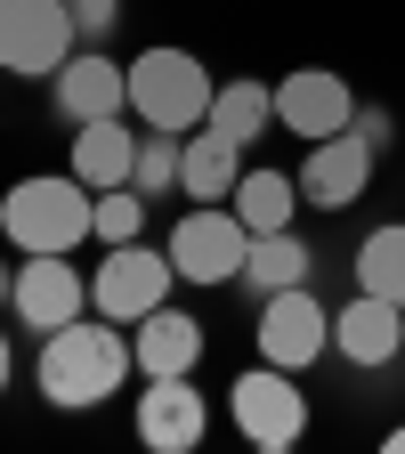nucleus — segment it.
Listing matches in <instances>:
<instances>
[{
	"label": "nucleus",
	"mask_w": 405,
	"mask_h": 454,
	"mask_svg": "<svg viewBox=\"0 0 405 454\" xmlns=\"http://www.w3.org/2000/svg\"><path fill=\"white\" fill-rule=\"evenodd\" d=\"M138 373L130 357V325H113V317H74V325H57L41 333V357H33V381L57 414H90L105 406V397H122V381Z\"/></svg>",
	"instance_id": "nucleus-1"
},
{
	"label": "nucleus",
	"mask_w": 405,
	"mask_h": 454,
	"mask_svg": "<svg viewBox=\"0 0 405 454\" xmlns=\"http://www.w3.org/2000/svg\"><path fill=\"white\" fill-rule=\"evenodd\" d=\"M0 236L17 252H82L97 236V195L74 179V170H41V179H17L0 195Z\"/></svg>",
	"instance_id": "nucleus-2"
},
{
	"label": "nucleus",
	"mask_w": 405,
	"mask_h": 454,
	"mask_svg": "<svg viewBox=\"0 0 405 454\" xmlns=\"http://www.w3.org/2000/svg\"><path fill=\"white\" fill-rule=\"evenodd\" d=\"M211 90H219V82H211V66H203L195 49L154 41V49L130 57V114H138V130H170V138L203 130Z\"/></svg>",
	"instance_id": "nucleus-3"
},
{
	"label": "nucleus",
	"mask_w": 405,
	"mask_h": 454,
	"mask_svg": "<svg viewBox=\"0 0 405 454\" xmlns=\"http://www.w3.org/2000/svg\"><path fill=\"white\" fill-rule=\"evenodd\" d=\"M227 414H236V438L244 446H260V454H292L300 438H308V389H300V373L292 365H252V373H236V389H227Z\"/></svg>",
	"instance_id": "nucleus-4"
},
{
	"label": "nucleus",
	"mask_w": 405,
	"mask_h": 454,
	"mask_svg": "<svg viewBox=\"0 0 405 454\" xmlns=\"http://www.w3.org/2000/svg\"><path fill=\"white\" fill-rule=\"evenodd\" d=\"M170 268H179V284H236L244 260H252V227L236 219V203H195L170 219Z\"/></svg>",
	"instance_id": "nucleus-5"
},
{
	"label": "nucleus",
	"mask_w": 405,
	"mask_h": 454,
	"mask_svg": "<svg viewBox=\"0 0 405 454\" xmlns=\"http://www.w3.org/2000/svg\"><path fill=\"white\" fill-rule=\"evenodd\" d=\"M74 49H82V33H74L66 0H0V74L57 82Z\"/></svg>",
	"instance_id": "nucleus-6"
},
{
	"label": "nucleus",
	"mask_w": 405,
	"mask_h": 454,
	"mask_svg": "<svg viewBox=\"0 0 405 454\" xmlns=\"http://www.w3.org/2000/svg\"><path fill=\"white\" fill-rule=\"evenodd\" d=\"M170 284H179V268H170V252H154L146 236L138 244H105L97 276H90V309L113 317V325H138L170 301Z\"/></svg>",
	"instance_id": "nucleus-7"
},
{
	"label": "nucleus",
	"mask_w": 405,
	"mask_h": 454,
	"mask_svg": "<svg viewBox=\"0 0 405 454\" xmlns=\"http://www.w3.org/2000/svg\"><path fill=\"white\" fill-rule=\"evenodd\" d=\"M252 340H260V357H268V365L308 373L316 357H332V309L308 293V284L260 293V325H252Z\"/></svg>",
	"instance_id": "nucleus-8"
},
{
	"label": "nucleus",
	"mask_w": 405,
	"mask_h": 454,
	"mask_svg": "<svg viewBox=\"0 0 405 454\" xmlns=\"http://www.w3.org/2000/svg\"><path fill=\"white\" fill-rule=\"evenodd\" d=\"M373 170H381V154L357 130H332V138H308V154H300L292 179H300V203L308 211H349V203H365Z\"/></svg>",
	"instance_id": "nucleus-9"
},
{
	"label": "nucleus",
	"mask_w": 405,
	"mask_h": 454,
	"mask_svg": "<svg viewBox=\"0 0 405 454\" xmlns=\"http://www.w3.org/2000/svg\"><path fill=\"white\" fill-rule=\"evenodd\" d=\"M130 430H138L146 454H195L211 438V397L195 389V373H162V381H146Z\"/></svg>",
	"instance_id": "nucleus-10"
},
{
	"label": "nucleus",
	"mask_w": 405,
	"mask_h": 454,
	"mask_svg": "<svg viewBox=\"0 0 405 454\" xmlns=\"http://www.w3.org/2000/svg\"><path fill=\"white\" fill-rule=\"evenodd\" d=\"M9 309H17V325H25V333H57V325L90 317V276L74 268V252H25Z\"/></svg>",
	"instance_id": "nucleus-11"
},
{
	"label": "nucleus",
	"mask_w": 405,
	"mask_h": 454,
	"mask_svg": "<svg viewBox=\"0 0 405 454\" xmlns=\"http://www.w3.org/2000/svg\"><path fill=\"white\" fill-rule=\"evenodd\" d=\"M332 357H349L357 373H381L405 357V309L381 301V293H349V309H332Z\"/></svg>",
	"instance_id": "nucleus-12"
},
{
	"label": "nucleus",
	"mask_w": 405,
	"mask_h": 454,
	"mask_svg": "<svg viewBox=\"0 0 405 454\" xmlns=\"http://www.w3.org/2000/svg\"><path fill=\"white\" fill-rule=\"evenodd\" d=\"M276 122L292 138H332V130L357 122V90L340 82L332 66H300V74L276 82Z\"/></svg>",
	"instance_id": "nucleus-13"
},
{
	"label": "nucleus",
	"mask_w": 405,
	"mask_h": 454,
	"mask_svg": "<svg viewBox=\"0 0 405 454\" xmlns=\"http://www.w3.org/2000/svg\"><path fill=\"white\" fill-rule=\"evenodd\" d=\"M57 114L82 130V122H105V114H130V66H113L105 49H74L66 57V74L49 82Z\"/></svg>",
	"instance_id": "nucleus-14"
},
{
	"label": "nucleus",
	"mask_w": 405,
	"mask_h": 454,
	"mask_svg": "<svg viewBox=\"0 0 405 454\" xmlns=\"http://www.w3.org/2000/svg\"><path fill=\"white\" fill-rule=\"evenodd\" d=\"M130 357H138L146 381H162V373H195V365H203V317H187V309L162 301L154 317L130 325Z\"/></svg>",
	"instance_id": "nucleus-15"
},
{
	"label": "nucleus",
	"mask_w": 405,
	"mask_h": 454,
	"mask_svg": "<svg viewBox=\"0 0 405 454\" xmlns=\"http://www.w3.org/2000/svg\"><path fill=\"white\" fill-rule=\"evenodd\" d=\"M130 162H138V138H130V122L122 114H105V122H82L74 130V179L90 187V195H105V187H130Z\"/></svg>",
	"instance_id": "nucleus-16"
},
{
	"label": "nucleus",
	"mask_w": 405,
	"mask_h": 454,
	"mask_svg": "<svg viewBox=\"0 0 405 454\" xmlns=\"http://www.w3.org/2000/svg\"><path fill=\"white\" fill-rule=\"evenodd\" d=\"M236 179H244V146L219 138V130H187V146H179V195L187 203H227Z\"/></svg>",
	"instance_id": "nucleus-17"
},
{
	"label": "nucleus",
	"mask_w": 405,
	"mask_h": 454,
	"mask_svg": "<svg viewBox=\"0 0 405 454\" xmlns=\"http://www.w3.org/2000/svg\"><path fill=\"white\" fill-rule=\"evenodd\" d=\"M227 203H236V219L252 236H276V227H292V211H300V179L292 170H244Z\"/></svg>",
	"instance_id": "nucleus-18"
},
{
	"label": "nucleus",
	"mask_w": 405,
	"mask_h": 454,
	"mask_svg": "<svg viewBox=\"0 0 405 454\" xmlns=\"http://www.w3.org/2000/svg\"><path fill=\"white\" fill-rule=\"evenodd\" d=\"M268 122H276V90H268V82H244V74H236V82H219V90H211V114H203V130H219V138L252 146Z\"/></svg>",
	"instance_id": "nucleus-19"
},
{
	"label": "nucleus",
	"mask_w": 405,
	"mask_h": 454,
	"mask_svg": "<svg viewBox=\"0 0 405 454\" xmlns=\"http://www.w3.org/2000/svg\"><path fill=\"white\" fill-rule=\"evenodd\" d=\"M308 268H316L308 236L276 227V236H252V260H244V276H236V284H252V293H284V284H308Z\"/></svg>",
	"instance_id": "nucleus-20"
},
{
	"label": "nucleus",
	"mask_w": 405,
	"mask_h": 454,
	"mask_svg": "<svg viewBox=\"0 0 405 454\" xmlns=\"http://www.w3.org/2000/svg\"><path fill=\"white\" fill-rule=\"evenodd\" d=\"M357 284L405 309V219H381L373 236L357 244Z\"/></svg>",
	"instance_id": "nucleus-21"
},
{
	"label": "nucleus",
	"mask_w": 405,
	"mask_h": 454,
	"mask_svg": "<svg viewBox=\"0 0 405 454\" xmlns=\"http://www.w3.org/2000/svg\"><path fill=\"white\" fill-rule=\"evenodd\" d=\"M179 146H187V138H170V130H146V138H138V162H130V187H138L146 203L179 195Z\"/></svg>",
	"instance_id": "nucleus-22"
},
{
	"label": "nucleus",
	"mask_w": 405,
	"mask_h": 454,
	"mask_svg": "<svg viewBox=\"0 0 405 454\" xmlns=\"http://www.w3.org/2000/svg\"><path fill=\"white\" fill-rule=\"evenodd\" d=\"M146 236V195L138 187H105L97 195V244H138Z\"/></svg>",
	"instance_id": "nucleus-23"
},
{
	"label": "nucleus",
	"mask_w": 405,
	"mask_h": 454,
	"mask_svg": "<svg viewBox=\"0 0 405 454\" xmlns=\"http://www.w3.org/2000/svg\"><path fill=\"white\" fill-rule=\"evenodd\" d=\"M74 9V33H82V49H105V33L122 25V0H66Z\"/></svg>",
	"instance_id": "nucleus-24"
},
{
	"label": "nucleus",
	"mask_w": 405,
	"mask_h": 454,
	"mask_svg": "<svg viewBox=\"0 0 405 454\" xmlns=\"http://www.w3.org/2000/svg\"><path fill=\"white\" fill-rule=\"evenodd\" d=\"M349 130H357L373 154H389V146H397V114H389V106H357V122H349Z\"/></svg>",
	"instance_id": "nucleus-25"
},
{
	"label": "nucleus",
	"mask_w": 405,
	"mask_h": 454,
	"mask_svg": "<svg viewBox=\"0 0 405 454\" xmlns=\"http://www.w3.org/2000/svg\"><path fill=\"white\" fill-rule=\"evenodd\" d=\"M9 381H17V349H9V333H0V397H9Z\"/></svg>",
	"instance_id": "nucleus-26"
},
{
	"label": "nucleus",
	"mask_w": 405,
	"mask_h": 454,
	"mask_svg": "<svg viewBox=\"0 0 405 454\" xmlns=\"http://www.w3.org/2000/svg\"><path fill=\"white\" fill-rule=\"evenodd\" d=\"M9 293H17V268H9V260H0V309H9Z\"/></svg>",
	"instance_id": "nucleus-27"
},
{
	"label": "nucleus",
	"mask_w": 405,
	"mask_h": 454,
	"mask_svg": "<svg viewBox=\"0 0 405 454\" xmlns=\"http://www.w3.org/2000/svg\"><path fill=\"white\" fill-rule=\"evenodd\" d=\"M389 454H405V422H397V430H389Z\"/></svg>",
	"instance_id": "nucleus-28"
}]
</instances>
